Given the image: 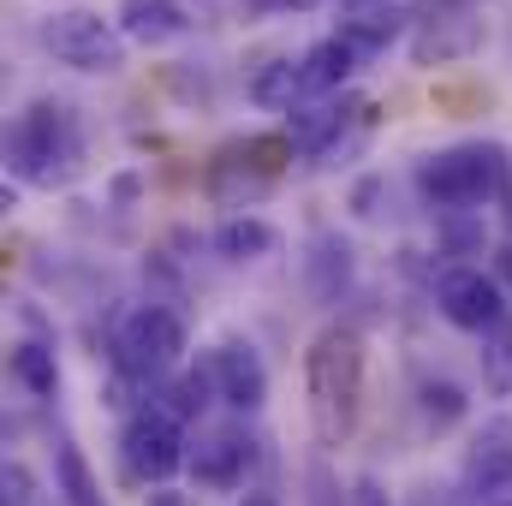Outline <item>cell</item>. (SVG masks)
I'll return each instance as SVG.
<instances>
[{"label": "cell", "mask_w": 512, "mask_h": 506, "mask_svg": "<svg viewBox=\"0 0 512 506\" xmlns=\"http://www.w3.org/2000/svg\"><path fill=\"white\" fill-rule=\"evenodd\" d=\"M364 381H370V352L352 322H328L304 346V405H310V429L322 447H346L358 435Z\"/></svg>", "instance_id": "cell-1"}, {"label": "cell", "mask_w": 512, "mask_h": 506, "mask_svg": "<svg viewBox=\"0 0 512 506\" xmlns=\"http://www.w3.org/2000/svg\"><path fill=\"white\" fill-rule=\"evenodd\" d=\"M185 352H191L185 316H179L167 298H143V304H131L126 316L114 322V334H108L114 387H126L137 405H149V393H155L161 381H173L185 370Z\"/></svg>", "instance_id": "cell-2"}, {"label": "cell", "mask_w": 512, "mask_h": 506, "mask_svg": "<svg viewBox=\"0 0 512 506\" xmlns=\"http://www.w3.org/2000/svg\"><path fill=\"white\" fill-rule=\"evenodd\" d=\"M6 167L18 185L30 191H60L78 179L84 167V131H78V114L54 96H36L12 114L6 126Z\"/></svg>", "instance_id": "cell-3"}, {"label": "cell", "mask_w": 512, "mask_h": 506, "mask_svg": "<svg viewBox=\"0 0 512 506\" xmlns=\"http://www.w3.org/2000/svg\"><path fill=\"white\" fill-rule=\"evenodd\" d=\"M507 173L512 155L501 143H489V137L447 143L417 161V197L435 215H483L495 197H507Z\"/></svg>", "instance_id": "cell-4"}, {"label": "cell", "mask_w": 512, "mask_h": 506, "mask_svg": "<svg viewBox=\"0 0 512 506\" xmlns=\"http://www.w3.org/2000/svg\"><path fill=\"white\" fill-rule=\"evenodd\" d=\"M292 161H298V149H292L286 131H251V137L215 149V161L203 173V191H209V203H221L233 215H251V203L280 185V173Z\"/></svg>", "instance_id": "cell-5"}, {"label": "cell", "mask_w": 512, "mask_h": 506, "mask_svg": "<svg viewBox=\"0 0 512 506\" xmlns=\"http://www.w3.org/2000/svg\"><path fill=\"white\" fill-rule=\"evenodd\" d=\"M36 42L54 54V66L66 72H84V78H114L126 66V30L96 12V6H54L42 24H36Z\"/></svg>", "instance_id": "cell-6"}, {"label": "cell", "mask_w": 512, "mask_h": 506, "mask_svg": "<svg viewBox=\"0 0 512 506\" xmlns=\"http://www.w3.org/2000/svg\"><path fill=\"white\" fill-rule=\"evenodd\" d=\"M191 465V423H179L161 399L137 405L120 423V471L137 489H167Z\"/></svg>", "instance_id": "cell-7"}, {"label": "cell", "mask_w": 512, "mask_h": 506, "mask_svg": "<svg viewBox=\"0 0 512 506\" xmlns=\"http://www.w3.org/2000/svg\"><path fill=\"white\" fill-rule=\"evenodd\" d=\"M489 36V18H483V0H423L405 48H411V66H459L483 48Z\"/></svg>", "instance_id": "cell-8"}, {"label": "cell", "mask_w": 512, "mask_h": 506, "mask_svg": "<svg viewBox=\"0 0 512 506\" xmlns=\"http://www.w3.org/2000/svg\"><path fill=\"white\" fill-rule=\"evenodd\" d=\"M435 310H441L459 334H477V340L495 334L512 316L501 274L483 268V262H447V268L435 274Z\"/></svg>", "instance_id": "cell-9"}, {"label": "cell", "mask_w": 512, "mask_h": 506, "mask_svg": "<svg viewBox=\"0 0 512 506\" xmlns=\"http://www.w3.org/2000/svg\"><path fill=\"white\" fill-rule=\"evenodd\" d=\"M197 364L209 370L215 405H227L233 417H256L262 411V399H268V364H262V352L245 334H221Z\"/></svg>", "instance_id": "cell-10"}, {"label": "cell", "mask_w": 512, "mask_h": 506, "mask_svg": "<svg viewBox=\"0 0 512 506\" xmlns=\"http://www.w3.org/2000/svg\"><path fill=\"white\" fill-rule=\"evenodd\" d=\"M268 453H262V441H256L245 423H221V429H197V441H191V483L197 489H245V477H251L256 465H262Z\"/></svg>", "instance_id": "cell-11"}, {"label": "cell", "mask_w": 512, "mask_h": 506, "mask_svg": "<svg viewBox=\"0 0 512 506\" xmlns=\"http://www.w3.org/2000/svg\"><path fill=\"white\" fill-rule=\"evenodd\" d=\"M459 483H465L471 506H489V501H507L512 495V411H489L471 429Z\"/></svg>", "instance_id": "cell-12"}, {"label": "cell", "mask_w": 512, "mask_h": 506, "mask_svg": "<svg viewBox=\"0 0 512 506\" xmlns=\"http://www.w3.org/2000/svg\"><path fill=\"white\" fill-rule=\"evenodd\" d=\"M423 6H405V0H340V18H334V36H346L364 60L387 54L399 36H411Z\"/></svg>", "instance_id": "cell-13"}, {"label": "cell", "mask_w": 512, "mask_h": 506, "mask_svg": "<svg viewBox=\"0 0 512 506\" xmlns=\"http://www.w3.org/2000/svg\"><path fill=\"white\" fill-rule=\"evenodd\" d=\"M364 54L346 36H322L298 54V102H322V96H352Z\"/></svg>", "instance_id": "cell-14"}, {"label": "cell", "mask_w": 512, "mask_h": 506, "mask_svg": "<svg viewBox=\"0 0 512 506\" xmlns=\"http://www.w3.org/2000/svg\"><path fill=\"white\" fill-rule=\"evenodd\" d=\"M114 24L126 30V42H137V48H167V42H185L197 18H191L185 0H120Z\"/></svg>", "instance_id": "cell-15"}, {"label": "cell", "mask_w": 512, "mask_h": 506, "mask_svg": "<svg viewBox=\"0 0 512 506\" xmlns=\"http://www.w3.org/2000/svg\"><path fill=\"white\" fill-rule=\"evenodd\" d=\"M352 274H358V262H352V245L340 233H316L304 245V286L316 304H340L352 292Z\"/></svg>", "instance_id": "cell-16"}, {"label": "cell", "mask_w": 512, "mask_h": 506, "mask_svg": "<svg viewBox=\"0 0 512 506\" xmlns=\"http://www.w3.org/2000/svg\"><path fill=\"white\" fill-rule=\"evenodd\" d=\"M209 245H215L221 262H262V256L280 251V227L262 221V215H227Z\"/></svg>", "instance_id": "cell-17"}, {"label": "cell", "mask_w": 512, "mask_h": 506, "mask_svg": "<svg viewBox=\"0 0 512 506\" xmlns=\"http://www.w3.org/2000/svg\"><path fill=\"white\" fill-rule=\"evenodd\" d=\"M12 381L30 393V399H54L60 393V358H54V340H18L12 358H6Z\"/></svg>", "instance_id": "cell-18"}, {"label": "cell", "mask_w": 512, "mask_h": 506, "mask_svg": "<svg viewBox=\"0 0 512 506\" xmlns=\"http://www.w3.org/2000/svg\"><path fill=\"white\" fill-rule=\"evenodd\" d=\"M465 411H471V399H465V387L447 376H429L417 387V417H423V429L429 435H447V429H459L465 423Z\"/></svg>", "instance_id": "cell-19"}, {"label": "cell", "mask_w": 512, "mask_h": 506, "mask_svg": "<svg viewBox=\"0 0 512 506\" xmlns=\"http://www.w3.org/2000/svg\"><path fill=\"white\" fill-rule=\"evenodd\" d=\"M251 102L268 114H292L298 108V60L292 54H274L251 72Z\"/></svg>", "instance_id": "cell-20"}, {"label": "cell", "mask_w": 512, "mask_h": 506, "mask_svg": "<svg viewBox=\"0 0 512 506\" xmlns=\"http://www.w3.org/2000/svg\"><path fill=\"white\" fill-rule=\"evenodd\" d=\"M54 489H60V501L66 506H102V483H96L90 459H84L72 441L54 447Z\"/></svg>", "instance_id": "cell-21"}, {"label": "cell", "mask_w": 512, "mask_h": 506, "mask_svg": "<svg viewBox=\"0 0 512 506\" xmlns=\"http://www.w3.org/2000/svg\"><path fill=\"white\" fill-rule=\"evenodd\" d=\"M477 370H483V393H489V399H512V316L495 334H483Z\"/></svg>", "instance_id": "cell-22"}, {"label": "cell", "mask_w": 512, "mask_h": 506, "mask_svg": "<svg viewBox=\"0 0 512 506\" xmlns=\"http://www.w3.org/2000/svg\"><path fill=\"white\" fill-rule=\"evenodd\" d=\"M435 227H441V245L453 256L483 251V215H435Z\"/></svg>", "instance_id": "cell-23"}, {"label": "cell", "mask_w": 512, "mask_h": 506, "mask_svg": "<svg viewBox=\"0 0 512 506\" xmlns=\"http://www.w3.org/2000/svg\"><path fill=\"white\" fill-rule=\"evenodd\" d=\"M42 501V483L24 459H6L0 465V506H36Z\"/></svg>", "instance_id": "cell-24"}, {"label": "cell", "mask_w": 512, "mask_h": 506, "mask_svg": "<svg viewBox=\"0 0 512 506\" xmlns=\"http://www.w3.org/2000/svg\"><path fill=\"white\" fill-rule=\"evenodd\" d=\"M322 0H245V12L256 18H298V12H316Z\"/></svg>", "instance_id": "cell-25"}, {"label": "cell", "mask_w": 512, "mask_h": 506, "mask_svg": "<svg viewBox=\"0 0 512 506\" xmlns=\"http://www.w3.org/2000/svg\"><path fill=\"white\" fill-rule=\"evenodd\" d=\"M352 506H393L382 495V483H370V477H358V483H352Z\"/></svg>", "instance_id": "cell-26"}, {"label": "cell", "mask_w": 512, "mask_h": 506, "mask_svg": "<svg viewBox=\"0 0 512 506\" xmlns=\"http://www.w3.org/2000/svg\"><path fill=\"white\" fill-rule=\"evenodd\" d=\"M233 506H286V501H280V495H274L268 483H251V489H245V495H239Z\"/></svg>", "instance_id": "cell-27"}, {"label": "cell", "mask_w": 512, "mask_h": 506, "mask_svg": "<svg viewBox=\"0 0 512 506\" xmlns=\"http://www.w3.org/2000/svg\"><path fill=\"white\" fill-rule=\"evenodd\" d=\"M149 506H191L179 489H149Z\"/></svg>", "instance_id": "cell-28"}, {"label": "cell", "mask_w": 512, "mask_h": 506, "mask_svg": "<svg viewBox=\"0 0 512 506\" xmlns=\"http://www.w3.org/2000/svg\"><path fill=\"white\" fill-rule=\"evenodd\" d=\"M507 209H512V173H507Z\"/></svg>", "instance_id": "cell-29"}, {"label": "cell", "mask_w": 512, "mask_h": 506, "mask_svg": "<svg viewBox=\"0 0 512 506\" xmlns=\"http://www.w3.org/2000/svg\"><path fill=\"white\" fill-rule=\"evenodd\" d=\"M489 506H512V495H507V501H489Z\"/></svg>", "instance_id": "cell-30"}]
</instances>
